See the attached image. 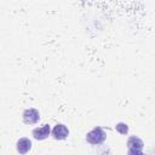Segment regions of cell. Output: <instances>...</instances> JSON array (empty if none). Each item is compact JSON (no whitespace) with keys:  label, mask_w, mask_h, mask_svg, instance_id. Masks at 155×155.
Listing matches in <instances>:
<instances>
[{"label":"cell","mask_w":155,"mask_h":155,"mask_svg":"<svg viewBox=\"0 0 155 155\" xmlns=\"http://www.w3.org/2000/svg\"><path fill=\"white\" fill-rule=\"evenodd\" d=\"M105 138H107V133L99 126L94 127L93 130H91L90 132L86 133V140H87V143H90L92 145H99V144H102L105 140Z\"/></svg>","instance_id":"obj_1"},{"label":"cell","mask_w":155,"mask_h":155,"mask_svg":"<svg viewBox=\"0 0 155 155\" xmlns=\"http://www.w3.org/2000/svg\"><path fill=\"white\" fill-rule=\"evenodd\" d=\"M144 148V143L139 137L132 136L127 139V153L133 155V154H142Z\"/></svg>","instance_id":"obj_2"},{"label":"cell","mask_w":155,"mask_h":155,"mask_svg":"<svg viewBox=\"0 0 155 155\" xmlns=\"http://www.w3.org/2000/svg\"><path fill=\"white\" fill-rule=\"evenodd\" d=\"M52 136L54 139L57 140H62V139H65L68 136H69V130L65 125L63 124H57L53 128H52Z\"/></svg>","instance_id":"obj_5"},{"label":"cell","mask_w":155,"mask_h":155,"mask_svg":"<svg viewBox=\"0 0 155 155\" xmlns=\"http://www.w3.org/2000/svg\"><path fill=\"white\" fill-rule=\"evenodd\" d=\"M22 117H23L24 124H27V125H34V124L39 122V120H40V113L35 108H28V109H25L23 111Z\"/></svg>","instance_id":"obj_3"},{"label":"cell","mask_w":155,"mask_h":155,"mask_svg":"<svg viewBox=\"0 0 155 155\" xmlns=\"http://www.w3.org/2000/svg\"><path fill=\"white\" fill-rule=\"evenodd\" d=\"M31 140L29 139V138H27V137H22V138H19L18 140H17V143H16V150L19 153V154H22V155H24V154H27V153H29V150L31 149Z\"/></svg>","instance_id":"obj_6"},{"label":"cell","mask_w":155,"mask_h":155,"mask_svg":"<svg viewBox=\"0 0 155 155\" xmlns=\"http://www.w3.org/2000/svg\"><path fill=\"white\" fill-rule=\"evenodd\" d=\"M52 133V130H51V126L48 124H44L36 128L33 130L31 134L33 137L36 139V140H44L46 138H48V136Z\"/></svg>","instance_id":"obj_4"},{"label":"cell","mask_w":155,"mask_h":155,"mask_svg":"<svg viewBox=\"0 0 155 155\" xmlns=\"http://www.w3.org/2000/svg\"><path fill=\"white\" fill-rule=\"evenodd\" d=\"M115 130H116L120 134H127V133H128V126H127V124H125V122H117V124L115 125Z\"/></svg>","instance_id":"obj_7"}]
</instances>
